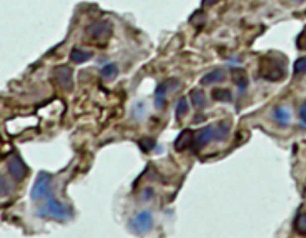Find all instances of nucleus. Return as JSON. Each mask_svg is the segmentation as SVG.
Here are the masks:
<instances>
[{"label":"nucleus","mask_w":306,"mask_h":238,"mask_svg":"<svg viewBox=\"0 0 306 238\" xmlns=\"http://www.w3.org/2000/svg\"><path fill=\"white\" fill-rule=\"evenodd\" d=\"M258 75L261 79L276 82L280 79H283L285 75V58L278 55V53H271L261 58L260 62V72Z\"/></svg>","instance_id":"nucleus-1"},{"label":"nucleus","mask_w":306,"mask_h":238,"mask_svg":"<svg viewBox=\"0 0 306 238\" xmlns=\"http://www.w3.org/2000/svg\"><path fill=\"white\" fill-rule=\"evenodd\" d=\"M228 133H230V125L228 123H220V125H210V127L202 128L200 132L197 133L195 142L198 147H203V145H208L215 140H223L228 138Z\"/></svg>","instance_id":"nucleus-2"},{"label":"nucleus","mask_w":306,"mask_h":238,"mask_svg":"<svg viewBox=\"0 0 306 238\" xmlns=\"http://www.w3.org/2000/svg\"><path fill=\"white\" fill-rule=\"evenodd\" d=\"M38 217H43V218H53V220H69V218H72V210L67 205H64V203H60L58 200H55V198H48V200L45 202V205H43L42 208H38L37 212Z\"/></svg>","instance_id":"nucleus-3"},{"label":"nucleus","mask_w":306,"mask_h":238,"mask_svg":"<svg viewBox=\"0 0 306 238\" xmlns=\"http://www.w3.org/2000/svg\"><path fill=\"white\" fill-rule=\"evenodd\" d=\"M50 183H52V177H50V175L45 173V172L38 173L37 180H35V183H33L32 192H30L32 200H42V198H47V197L50 198V195H52Z\"/></svg>","instance_id":"nucleus-4"},{"label":"nucleus","mask_w":306,"mask_h":238,"mask_svg":"<svg viewBox=\"0 0 306 238\" xmlns=\"http://www.w3.org/2000/svg\"><path fill=\"white\" fill-rule=\"evenodd\" d=\"M152 225H153L152 213L140 212L132 218V222H130V230H132L133 233H137V235H143V233L152 230Z\"/></svg>","instance_id":"nucleus-5"},{"label":"nucleus","mask_w":306,"mask_h":238,"mask_svg":"<svg viewBox=\"0 0 306 238\" xmlns=\"http://www.w3.org/2000/svg\"><path fill=\"white\" fill-rule=\"evenodd\" d=\"M177 89H180V82L175 79L160 84L157 87V90H155V107H157V109H163L165 102H167V95L172 90H177Z\"/></svg>","instance_id":"nucleus-6"},{"label":"nucleus","mask_w":306,"mask_h":238,"mask_svg":"<svg viewBox=\"0 0 306 238\" xmlns=\"http://www.w3.org/2000/svg\"><path fill=\"white\" fill-rule=\"evenodd\" d=\"M53 79L57 80V84L60 85V89L64 90H72L74 89V74L72 69L67 65H60L53 70Z\"/></svg>","instance_id":"nucleus-7"},{"label":"nucleus","mask_w":306,"mask_h":238,"mask_svg":"<svg viewBox=\"0 0 306 238\" xmlns=\"http://www.w3.org/2000/svg\"><path fill=\"white\" fill-rule=\"evenodd\" d=\"M111 30H113V27H111V23L108 20H99L92 23L87 33L92 38H95V40H103V38H108L111 35Z\"/></svg>","instance_id":"nucleus-8"},{"label":"nucleus","mask_w":306,"mask_h":238,"mask_svg":"<svg viewBox=\"0 0 306 238\" xmlns=\"http://www.w3.org/2000/svg\"><path fill=\"white\" fill-rule=\"evenodd\" d=\"M8 173H10L13 180H17V182H20L27 177L28 168L18 155H13V157H10V160H8Z\"/></svg>","instance_id":"nucleus-9"},{"label":"nucleus","mask_w":306,"mask_h":238,"mask_svg":"<svg viewBox=\"0 0 306 238\" xmlns=\"http://www.w3.org/2000/svg\"><path fill=\"white\" fill-rule=\"evenodd\" d=\"M195 137H197V135H193L192 130L185 128L177 137V140H175V148L180 150V152H182V150H187L188 147H192V145H193V140H195Z\"/></svg>","instance_id":"nucleus-10"},{"label":"nucleus","mask_w":306,"mask_h":238,"mask_svg":"<svg viewBox=\"0 0 306 238\" xmlns=\"http://www.w3.org/2000/svg\"><path fill=\"white\" fill-rule=\"evenodd\" d=\"M225 79H226V72L223 69H215V70L208 72L206 75H203L202 84L203 85H211V84H216V82H221Z\"/></svg>","instance_id":"nucleus-11"},{"label":"nucleus","mask_w":306,"mask_h":238,"mask_svg":"<svg viewBox=\"0 0 306 238\" xmlns=\"http://www.w3.org/2000/svg\"><path fill=\"white\" fill-rule=\"evenodd\" d=\"M273 117H275L276 123L281 125V127H288V125H290L291 115H290V112L285 109V107H275V109H273Z\"/></svg>","instance_id":"nucleus-12"},{"label":"nucleus","mask_w":306,"mask_h":238,"mask_svg":"<svg viewBox=\"0 0 306 238\" xmlns=\"http://www.w3.org/2000/svg\"><path fill=\"white\" fill-rule=\"evenodd\" d=\"M92 57H94V53L89 50H82V48H74L70 52V58L74 64H84V62L90 60Z\"/></svg>","instance_id":"nucleus-13"},{"label":"nucleus","mask_w":306,"mask_h":238,"mask_svg":"<svg viewBox=\"0 0 306 238\" xmlns=\"http://www.w3.org/2000/svg\"><path fill=\"white\" fill-rule=\"evenodd\" d=\"M190 99L193 102V107H197V109H205L206 107V97L202 94L200 90H192L190 92Z\"/></svg>","instance_id":"nucleus-14"},{"label":"nucleus","mask_w":306,"mask_h":238,"mask_svg":"<svg viewBox=\"0 0 306 238\" xmlns=\"http://www.w3.org/2000/svg\"><path fill=\"white\" fill-rule=\"evenodd\" d=\"M233 79H235V84L238 85L240 92H245V89L248 87V79H246L245 72H243L241 69H240V70H235V74H233Z\"/></svg>","instance_id":"nucleus-15"},{"label":"nucleus","mask_w":306,"mask_h":238,"mask_svg":"<svg viewBox=\"0 0 306 238\" xmlns=\"http://www.w3.org/2000/svg\"><path fill=\"white\" fill-rule=\"evenodd\" d=\"M116 75H118V67H116L115 64L105 65L103 69L100 70V77H102V79H115Z\"/></svg>","instance_id":"nucleus-16"},{"label":"nucleus","mask_w":306,"mask_h":238,"mask_svg":"<svg viewBox=\"0 0 306 238\" xmlns=\"http://www.w3.org/2000/svg\"><path fill=\"white\" fill-rule=\"evenodd\" d=\"M295 228L300 235H306V213L301 212L295 218Z\"/></svg>","instance_id":"nucleus-17"},{"label":"nucleus","mask_w":306,"mask_h":238,"mask_svg":"<svg viewBox=\"0 0 306 238\" xmlns=\"http://www.w3.org/2000/svg\"><path fill=\"white\" fill-rule=\"evenodd\" d=\"M213 99L220 100V102H231L233 95H231V92L226 89H216V90H213Z\"/></svg>","instance_id":"nucleus-18"},{"label":"nucleus","mask_w":306,"mask_h":238,"mask_svg":"<svg viewBox=\"0 0 306 238\" xmlns=\"http://www.w3.org/2000/svg\"><path fill=\"white\" fill-rule=\"evenodd\" d=\"M188 102H187V99L185 97H182V99L178 100V104H177V119L180 120V119H183V117H185L187 114H188Z\"/></svg>","instance_id":"nucleus-19"},{"label":"nucleus","mask_w":306,"mask_h":238,"mask_svg":"<svg viewBox=\"0 0 306 238\" xmlns=\"http://www.w3.org/2000/svg\"><path fill=\"white\" fill-rule=\"evenodd\" d=\"M295 74H306V57H300L295 62Z\"/></svg>","instance_id":"nucleus-20"},{"label":"nucleus","mask_w":306,"mask_h":238,"mask_svg":"<svg viewBox=\"0 0 306 238\" xmlns=\"http://www.w3.org/2000/svg\"><path fill=\"white\" fill-rule=\"evenodd\" d=\"M138 145L145 150V152H148V150H152V147H155V142L153 140H142V142H138Z\"/></svg>","instance_id":"nucleus-21"},{"label":"nucleus","mask_w":306,"mask_h":238,"mask_svg":"<svg viewBox=\"0 0 306 238\" xmlns=\"http://www.w3.org/2000/svg\"><path fill=\"white\" fill-rule=\"evenodd\" d=\"M298 47L306 50V27H305V30L301 32V35L298 37Z\"/></svg>","instance_id":"nucleus-22"},{"label":"nucleus","mask_w":306,"mask_h":238,"mask_svg":"<svg viewBox=\"0 0 306 238\" xmlns=\"http://www.w3.org/2000/svg\"><path fill=\"white\" fill-rule=\"evenodd\" d=\"M8 192H10V183L5 180V175H2V195L5 197Z\"/></svg>","instance_id":"nucleus-23"},{"label":"nucleus","mask_w":306,"mask_h":238,"mask_svg":"<svg viewBox=\"0 0 306 238\" xmlns=\"http://www.w3.org/2000/svg\"><path fill=\"white\" fill-rule=\"evenodd\" d=\"M300 119H301V122L306 125V102L300 107Z\"/></svg>","instance_id":"nucleus-24"},{"label":"nucleus","mask_w":306,"mask_h":238,"mask_svg":"<svg viewBox=\"0 0 306 238\" xmlns=\"http://www.w3.org/2000/svg\"><path fill=\"white\" fill-rule=\"evenodd\" d=\"M152 195H153V192L150 190V188H148V190H145V192H143V197H145V200H148V198L152 197Z\"/></svg>","instance_id":"nucleus-25"},{"label":"nucleus","mask_w":306,"mask_h":238,"mask_svg":"<svg viewBox=\"0 0 306 238\" xmlns=\"http://www.w3.org/2000/svg\"><path fill=\"white\" fill-rule=\"evenodd\" d=\"M218 0H203V3H205V5H213V3H216Z\"/></svg>","instance_id":"nucleus-26"},{"label":"nucleus","mask_w":306,"mask_h":238,"mask_svg":"<svg viewBox=\"0 0 306 238\" xmlns=\"http://www.w3.org/2000/svg\"><path fill=\"white\" fill-rule=\"evenodd\" d=\"M295 2H301V0H295Z\"/></svg>","instance_id":"nucleus-27"}]
</instances>
